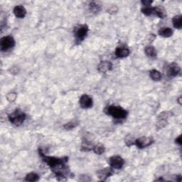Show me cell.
Here are the masks:
<instances>
[{
  "mask_svg": "<svg viewBox=\"0 0 182 182\" xmlns=\"http://www.w3.org/2000/svg\"><path fill=\"white\" fill-rule=\"evenodd\" d=\"M124 142H125V144L127 147H130L134 144L135 139L133 137L131 136V135H128V136H127L125 137V139H124Z\"/></svg>",
  "mask_w": 182,
  "mask_h": 182,
  "instance_id": "26",
  "label": "cell"
},
{
  "mask_svg": "<svg viewBox=\"0 0 182 182\" xmlns=\"http://www.w3.org/2000/svg\"><path fill=\"white\" fill-rule=\"evenodd\" d=\"M141 12L146 16H151L154 14V7H144L141 9Z\"/></svg>",
  "mask_w": 182,
  "mask_h": 182,
  "instance_id": "24",
  "label": "cell"
},
{
  "mask_svg": "<svg viewBox=\"0 0 182 182\" xmlns=\"http://www.w3.org/2000/svg\"><path fill=\"white\" fill-rule=\"evenodd\" d=\"M167 75L169 77H175L181 72V67L176 63H171L166 68Z\"/></svg>",
  "mask_w": 182,
  "mask_h": 182,
  "instance_id": "9",
  "label": "cell"
},
{
  "mask_svg": "<svg viewBox=\"0 0 182 182\" xmlns=\"http://www.w3.org/2000/svg\"><path fill=\"white\" fill-rule=\"evenodd\" d=\"M105 113L108 115L113 117L117 120H123L125 119L128 115V112L126 110L119 106L115 105H110L106 107L105 108Z\"/></svg>",
  "mask_w": 182,
  "mask_h": 182,
  "instance_id": "1",
  "label": "cell"
},
{
  "mask_svg": "<svg viewBox=\"0 0 182 182\" xmlns=\"http://www.w3.org/2000/svg\"><path fill=\"white\" fill-rule=\"evenodd\" d=\"M88 7H89L90 12L93 13V14H97V13L99 12L101 10V6L95 2H90L89 6Z\"/></svg>",
  "mask_w": 182,
  "mask_h": 182,
  "instance_id": "19",
  "label": "cell"
},
{
  "mask_svg": "<svg viewBox=\"0 0 182 182\" xmlns=\"http://www.w3.org/2000/svg\"><path fill=\"white\" fill-rule=\"evenodd\" d=\"M144 53L147 57L151 58H156L157 56V51L154 47L152 46H147L144 48Z\"/></svg>",
  "mask_w": 182,
  "mask_h": 182,
  "instance_id": "14",
  "label": "cell"
},
{
  "mask_svg": "<svg viewBox=\"0 0 182 182\" xmlns=\"http://www.w3.org/2000/svg\"><path fill=\"white\" fill-rule=\"evenodd\" d=\"M93 151L96 154L101 155L105 152V147H104L103 144H98L97 145H95V146L93 147Z\"/></svg>",
  "mask_w": 182,
  "mask_h": 182,
  "instance_id": "23",
  "label": "cell"
},
{
  "mask_svg": "<svg viewBox=\"0 0 182 182\" xmlns=\"http://www.w3.org/2000/svg\"><path fill=\"white\" fill-rule=\"evenodd\" d=\"M13 12H14L15 17L19 18V19H23L27 15V9L22 5H17V6L14 7Z\"/></svg>",
  "mask_w": 182,
  "mask_h": 182,
  "instance_id": "13",
  "label": "cell"
},
{
  "mask_svg": "<svg viewBox=\"0 0 182 182\" xmlns=\"http://www.w3.org/2000/svg\"><path fill=\"white\" fill-rule=\"evenodd\" d=\"M14 38L11 36H4L0 40V48L2 51H7L9 49L14 47L15 46Z\"/></svg>",
  "mask_w": 182,
  "mask_h": 182,
  "instance_id": "5",
  "label": "cell"
},
{
  "mask_svg": "<svg viewBox=\"0 0 182 182\" xmlns=\"http://www.w3.org/2000/svg\"><path fill=\"white\" fill-rule=\"evenodd\" d=\"M109 164L113 169H120L124 166V161L120 156L115 155L109 159Z\"/></svg>",
  "mask_w": 182,
  "mask_h": 182,
  "instance_id": "7",
  "label": "cell"
},
{
  "mask_svg": "<svg viewBox=\"0 0 182 182\" xmlns=\"http://www.w3.org/2000/svg\"><path fill=\"white\" fill-rule=\"evenodd\" d=\"M93 145L91 144L90 142L88 141V140H85L82 142L81 144V150L83 152H90V151L93 150Z\"/></svg>",
  "mask_w": 182,
  "mask_h": 182,
  "instance_id": "20",
  "label": "cell"
},
{
  "mask_svg": "<svg viewBox=\"0 0 182 182\" xmlns=\"http://www.w3.org/2000/svg\"><path fill=\"white\" fill-rule=\"evenodd\" d=\"M79 122L78 120H75V119H73V120L68 122V123L65 124L63 125V127L66 130H71V129H73L76 126L78 125Z\"/></svg>",
  "mask_w": 182,
  "mask_h": 182,
  "instance_id": "22",
  "label": "cell"
},
{
  "mask_svg": "<svg viewBox=\"0 0 182 182\" xmlns=\"http://www.w3.org/2000/svg\"><path fill=\"white\" fill-rule=\"evenodd\" d=\"M38 153L39 155L42 157L43 162L47 164L51 169L57 165L60 164L67 163L68 161V157H49V156H46L41 149H38Z\"/></svg>",
  "mask_w": 182,
  "mask_h": 182,
  "instance_id": "2",
  "label": "cell"
},
{
  "mask_svg": "<svg viewBox=\"0 0 182 182\" xmlns=\"http://www.w3.org/2000/svg\"><path fill=\"white\" fill-rule=\"evenodd\" d=\"M112 69H113V63L108 61H101L98 66V71L102 73H105L111 71Z\"/></svg>",
  "mask_w": 182,
  "mask_h": 182,
  "instance_id": "12",
  "label": "cell"
},
{
  "mask_svg": "<svg viewBox=\"0 0 182 182\" xmlns=\"http://www.w3.org/2000/svg\"><path fill=\"white\" fill-rule=\"evenodd\" d=\"M175 142L176 143V144H178L179 145H181L182 144V140H181V135H179V136L177 137L175 139Z\"/></svg>",
  "mask_w": 182,
  "mask_h": 182,
  "instance_id": "30",
  "label": "cell"
},
{
  "mask_svg": "<svg viewBox=\"0 0 182 182\" xmlns=\"http://www.w3.org/2000/svg\"><path fill=\"white\" fill-rule=\"evenodd\" d=\"M154 14L160 19H164L166 17V10L163 7L159 6L154 7Z\"/></svg>",
  "mask_w": 182,
  "mask_h": 182,
  "instance_id": "16",
  "label": "cell"
},
{
  "mask_svg": "<svg viewBox=\"0 0 182 182\" xmlns=\"http://www.w3.org/2000/svg\"><path fill=\"white\" fill-rule=\"evenodd\" d=\"M25 180L27 181H31V182L38 181V180H39V176H38L36 173L31 172L26 176Z\"/></svg>",
  "mask_w": 182,
  "mask_h": 182,
  "instance_id": "21",
  "label": "cell"
},
{
  "mask_svg": "<svg viewBox=\"0 0 182 182\" xmlns=\"http://www.w3.org/2000/svg\"><path fill=\"white\" fill-rule=\"evenodd\" d=\"M181 97L179 98V99L178 100H179V103L180 104V105H181Z\"/></svg>",
  "mask_w": 182,
  "mask_h": 182,
  "instance_id": "32",
  "label": "cell"
},
{
  "mask_svg": "<svg viewBox=\"0 0 182 182\" xmlns=\"http://www.w3.org/2000/svg\"><path fill=\"white\" fill-rule=\"evenodd\" d=\"M149 76L154 81H159L162 79V75L159 71L156 69H152L149 71Z\"/></svg>",
  "mask_w": 182,
  "mask_h": 182,
  "instance_id": "18",
  "label": "cell"
},
{
  "mask_svg": "<svg viewBox=\"0 0 182 182\" xmlns=\"http://www.w3.org/2000/svg\"><path fill=\"white\" fill-rule=\"evenodd\" d=\"M10 72H11L12 74L16 75V74L18 73H19V68H11V69H10Z\"/></svg>",
  "mask_w": 182,
  "mask_h": 182,
  "instance_id": "31",
  "label": "cell"
},
{
  "mask_svg": "<svg viewBox=\"0 0 182 182\" xmlns=\"http://www.w3.org/2000/svg\"><path fill=\"white\" fill-rule=\"evenodd\" d=\"M17 98V94L15 92H11L7 95V100L9 103H13L16 100Z\"/></svg>",
  "mask_w": 182,
  "mask_h": 182,
  "instance_id": "27",
  "label": "cell"
},
{
  "mask_svg": "<svg viewBox=\"0 0 182 182\" xmlns=\"http://www.w3.org/2000/svg\"><path fill=\"white\" fill-rule=\"evenodd\" d=\"M167 119H158L157 123L156 124V129H157V130H160L167 125Z\"/></svg>",
  "mask_w": 182,
  "mask_h": 182,
  "instance_id": "25",
  "label": "cell"
},
{
  "mask_svg": "<svg viewBox=\"0 0 182 182\" xmlns=\"http://www.w3.org/2000/svg\"><path fill=\"white\" fill-rule=\"evenodd\" d=\"M172 24L174 27L177 29H181L182 28V17L181 15H176L172 19Z\"/></svg>",
  "mask_w": 182,
  "mask_h": 182,
  "instance_id": "17",
  "label": "cell"
},
{
  "mask_svg": "<svg viewBox=\"0 0 182 182\" xmlns=\"http://www.w3.org/2000/svg\"><path fill=\"white\" fill-rule=\"evenodd\" d=\"M154 140L152 137H142L139 138L135 139L134 144L139 148V149H144L152 145L154 143Z\"/></svg>",
  "mask_w": 182,
  "mask_h": 182,
  "instance_id": "6",
  "label": "cell"
},
{
  "mask_svg": "<svg viewBox=\"0 0 182 182\" xmlns=\"http://www.w3.org/2000/svg\"><path fill=\"white\" fill-rule=\"evenodd\" d=\"M88 31H89V27L87 24H79L74 28L73 33L75 40L78 41V43H80L85 39Z\"/></svg>",
  "mask_w": 182,
  "mask_h": 182,
  "instance_id": "4",
  "label": "cell"
},
{
  "mask_svg": "<svg viewBox=\"0 0 182 182\" xmlns=\"http://www.w3.org/2000/svg\"><path fill=\"white\" fill-rule=\"evenodd\" d=\"M158 33L164 38H169L173 35V30L169 27H163L159 30Z\"/></svg>",
  "mask_w": 182,
  "mask_h": 182,
  "instance_id": "15",
  "label": "cell"
},
{
  "mask_svg": "<svg viewBox=\"0 0 182 182\" xmlns=\"http://www.w3.org/2000/svg\"><path fill=\"white\" fill-rule=\"evenodd\" d=\"M171 114L170 112H163L159 114L158 119H167L169 117H170Z\"/></svg>",
  "mask_w": 182,
  "mask_h": 182,
  "instance_id": "28",
  "label": "cell"
},
{
  "mask_svg": "<svg viewBox=\"0 0 182 182\" xmlns=\"http://www.w3.org/2000/svg\"><path fill=\"white\" fill-rule=\"evenodd\" d=\"M80 105L83 109H89L93 107V99L90 95H83L79 100Z\"/></svg>",
  "mask_w": 182,
  "mask_h": 182,
  "instance_id": "10",
  "label": "cell"
},
{
  "mask_svg": "<svg viewBox=\"0 0 182 182\" xmlns=\"http://www.w3.org/2000/svg\"><path fill=\"white\" fill-rule=\"evenodd\" d=\"M26 118H27L26 114L23 113L22 111L19 110V109L16 110L14 112H13L12 113L9 114L8 115V118L10 123L17 127L22 125L25 121Z\"/></svg>",
  "mask_w": 182,
  "mask_h": 182,
  "instance_id": "3",
  "label": "cell"
},
{
  "mask_svg": "<svg viewBox=\"0 0 182 182\" xmlns=\"http://www.w3.org/2000/svg\"><path fill=\"white\" fill-rule=\"evenodd\" d=\"M141 3L144 7H149L153 3V1H151V0H143V1L141 2Z\"/></svg>",
  "mask_w": 182,
  "mask_h": 182,
  "instance_id": "29",
  "label": "cell"
},
{
  "mask_svg": "<svg viewBox=\"0 0 182 182\" xmlns=\"http://www.w3.org/2000/svg\"><path fill=\"white\" fill-rule=\"evenodd\" d=\"M115 54L116 57H118V58H126V57L129 56L130 51L126 46H119V47L116 48L115 51Z\"/></svg>",
  "mask_w": 182,
  "mask_h": 182,
  "instance_id": "11",
  "label": "cell"
},
{
  "mask_svg": "<svg viewBox=\"0 0 182 182\" xmlns=\"http://www.w3.org/2000/svg\"><path fill=\"white\" fill-rule=\"evenodd\" d=\"M113 169L112 167H107L98 171L97 172V175L100 180L106 181L109 177H110L112 175H113Z\"/></svg>",
  "mask_w": 182,
  "mask_h": 182,
  "instance_id": "8",
  "label": "cell"
}]
</instances>
